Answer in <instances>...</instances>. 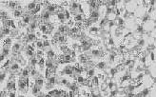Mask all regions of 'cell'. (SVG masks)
Here are the masks:
<instances>
[{
	"mask_svg": "<svg viewBox=\"0 0 156 97\" xmlns=\"http://www.w3.org/2000/svg\"><path fill=\"white\" fill-rule=\"evenodd\" d=\"M142 84L145 86L146 88H151L154 85V79H153V77H151V75L149 73H146L142 77Z\"/></svg>",
	"mask_w": 156,
	"mask_h": 97,
	"instance_id": "obj_1",
	"label": "cell"
},
{
	"mask_svg": "<svg viewBox=\"0 0 156 97\" xmlns=\"http://www.w3.org/2000/svg\"><path fill=\"white\" fill-rule=\"evenodd\" d=\"M138 3L137 1H127L125 4V9H126V12H128V13H132V12H135V10H137L138 8Z\"/></svg>",
	"mask_w": 156,
	"mask_h": 97,
	"instance_id": "obj_2",
	"label": "cell"
},
{
	"mask_svg": "<svg viewBox=\"0 0 156 97\" xmlns=\"http://www.w3.org/2000/svg\"><path fill=\"white\" fill-rule=\"evenodd\" d=\"M147 9L145 5H140V6H138L137 10H136L135 12H134L135 17L142 19V18L147 14Z\"/></svg>",
	"mask_w": 156,
	"mask_h": 97,
	"instance_id": "obj_3",
	"label": "cell"
},
{
	"mask_svg": "<svg viewBox=\"0 0 156 97\" xmlns=\"http://www.w3.org/2000/svg\"><path fill=\"white\" fill-rule=\"evenodd\" d=\"M143 29L145 31H152L153 29H154L155 28H156V24H155V22L153 20H149V21H147V22H145L144 24H143Z\"/></svg>",
	"mask_w": 156,
	"mask_h": 97,
	"instance_id": "obj_4",
	"label": "cell"
},
{
	"mask_svg": "<svg viewBox=\"0 0 156 97\" xmlns=\"http://www.w3.org/2000/svg\"><path fill=\"white\" fill-rule=\"evenodd\" d=\"M63 71H64V73L66 75H69V76H72L73 74H74V72H73V65H68V66H66L63 68L62 69Z\"/></svg>",
	"mask_w": 156,
	"mask_h": 97,
	"instance_id": "obj_5",
	"label": "cell"
},
{
	"mask_svg": "<svg viewBox=\"0 0 156 97\" xmlns=\"http://www.w3.org/2000/svg\"><path fill=\"white\" fill-rule=\"evenodd\" d=\"M6 88L8 91H13L16 90V84L14 80H9L6 84Z\"/></svg>",
	"mask_w": 156,
	"mask_h": 97,
	"instance_id": "obj_6",
	"label": "cell"
},
{
	"mask_svg": "<svg viewBox=\"0 0 156 97\" xmlns=\"http://www.w3.org/2000/svg\"><path fill=\"white\" fill-rule=\"evenodd\" d=\"M22 48H23V46H22L20 42H15L14 44L12 46V52L18 53L19 52L22 50Z\"/></svg>",
	"mask_w": 156,
	"mask_h": 97,
	"instance_id": "obj_7",
	"label": "cell"
},
{
	"mask_svg": "<svg viewBox=\"0 0 156 97\" xmlns=\"http://www.w3.org/2000/svg\"><path fill=\"white\" fill-rule=\"evenodd\" d=\"M34 84L36 85V86H38V87L41 88H42L43 86L46 84V83L44 82L43 77L40 75V73H39V75H38L37 77H35V78H34Z\"/></svg>",
	"mask_w": 156,
	"mask_h": 97,
	"instance_id": "obj_8",
	"label": "cell"
},
{
	"mask_svg": "<svg viewBox=\"0 0 156 97\" xmlns=\"http://www.w3.org/2000/svg\"><path fill=\"white\" fill-rule=\"evenodd\" d=\"M149 73L151 75V77L156 78V64H152L149 67Z\"/></svg>",
	"mask_w": 156,
	"mask_h": 97,
	"instance_id": "obj_9",
	"label": "cell"
},
{
	"mask_svg": "<svg viewBox=\"0 0 156 97\" xmlns=\"http://www.w3.org/2000/svg\"><path fill=\"white\" fill-rule=\"evenodd\" d=\"M92 57H101L102 56V52L99 48H93L92 50H91Z\"/></svg>",
	"mask_w": 156,
	"mask_h": 97,
	"instance_id": "obj_10",
	"label": "cell"
},
{
	"mask_svg": "<svg viewBox=\"0 0 156 97\" xmlns=\"http://www.w3.org/2000/svg\"><path fill=\"white\" fill-rule=\"evenodd\" d=\"M95 73H96V71H95V69L91 68L89 69V71H87V78H89V79H91V78L95 75Z\"/></svg>",
	"mask_w": 156,
	"mask_h": 97,
	"instance_id": "obj_11",
	"label": "cell"
},
{
	"mask_svg": "<svg viewBox=\"0 0 156 97\" xmlns=\"http://www.w3.org/2000/svg\"><path fill=\"white\" fill-rule=\"evenodd\" d=\"M37 66L39 67V69L40 71H42V69H44V67H46V60H45V58H41L38 60V64H37Z\"/></svg>",
	"mask_w": 156,
	"mask_h": 97,
	"instance_id": "obj_12",
	"label": "cell"
},
{
	"mask_svg": "<svg viewBox=\"0 0 156 97\" xmlns=\"http://www.w3.org/2000/svg\"><path fill=\"white\" fill-rule=\"evenodd\" d=\"M38 64V59L36 57H32V58H30V60H29V66H31V67H35L36 65Z\"/></svg>",
	"mask_w": 156,
	"mask_h": 97,
	"instance_id": "obj_13",
	"label": "cell"
},
{
	"mask_svg": "<svg viewBox=\"0 0 156 97\" xmlns=\"http://www.w3.org/2000/svg\"><path fill=\"white\" fill-rule=\"evenodd\" d=\"M23 13H24V10H13V16L15 18H19L21 16H23Z\"/></svg>",
	"mask_w": 156,
	"mask_h": 97,
	"instance_id": "obj_14",
	"label": "cell"
},
{
	"mask_svg": "<svg viewBox=\"0 0 156 97\" xmlns=\"http://www.w3.org/2000/svg\"><path fill=\"white\" fill-rule=\"evenodd\" d=\"M31 88H32V93L34 94V95H37V94L41 91V88H39L38 86H36L35 84H34V87Z\"/></svg>",
	"mask_w": 156,
	"mask_h": 97,
	"instance_id": "obj_15",
	"label": "cell"
},
{
	"mask_svg": "<svg viewBox=\"0 0 156 97\" xmlns=\"http://www.w3.org/2000/svg\"><path fill=\"white\" fill-rule=\"evenodd\" d=\"M30 73H31V71L28 69V68H25V69H22V71H21V76H23V77H25V78H28V76L30 75Z\"/></svg>",
	"mask_w": 156,
	"mask_h": 97,
	"instance_id": "obj_16",
	"label": "cell"
},
{
	"mask_svg": "<svg viewBox=\"0 0 156 97\" xmlns=\"http://www.w3.org/2000/svg\"><path fill=\"white\" fill-rule=\"evenodd\" d=\"M13 44V38L12 37H6L4 39V42H2V45H6V46H12Z\"/></svg>",
	"mask_w": 156,
	"mask_h": 97,
	"instance_id": "obj_17",
	"label": "cell"
},
{
	"mask_svg": "<svg viewBox=\"0 0 156 97\" xmlns=\"http://www.w3.org/2000/svg\"><path fill=\"white\" fill-rule=\"evenodd\" d=\"M149 16V19L150 20L156 21V9H153L152 10H150Z\"/></svg>",
	"mask_w": 156,
	"mask_h": 97,
	"instance_id": "obj_18",
	"label": "cell"
},
{
	"mask_svg": "<svg viewBox=\"0 0 156 97\" xmlns=\"http://www.w3.org/2000/svg\"><path fill=\"white\" fill-rule=\"evenodd\" d=\"M35 45H36V48L38 50H43L44 48V41L41 39H38L36 42H35Z\"/></svg>",
	"mask_w": 156,
	"mask_h": 97,
	"instance_id": "obj_19",
	"label": "cell"
},
{
	"mask_svg": "<svg viewBox=\"0 0 156 97\" xmlns=\"http://www.w3.org/2000/svg\"><path fill=\"white\" fill-rule=\"evenodd\" d=\"M85 80H86V77H84L83 75H79V76H77L76 82H77L79 85H83V83L85 82Z\"/></svg>",
	"mask_w": 156,
	"mask_h": 97,
	"instance_id": "obj_20",
	"label": "cell"
},
{
	"mask_svg": "<svg viewBox=\"0 0 156 97\" xmlns=\"http://www.w3.org/2000/svg\"><path fill=\"white\" fill-rule=\"evenodd\" d=\"M154 87L150 88L149 90V96L150 97H156V85H153Z\"/></svg>",
	"mask_w": 156,
	"mask_h": 97,
	"instance_id": "obj_21",
	"label": "cell"
},
{
	"mask_svg": "<svg viewBox=\"0 0 156 97\" xmlns=\"http://www.w3.org/2000/svg\"><path fill=\"white\" fill-rule=\"evenodd\" d=\"M98 31H99V29H98L97 27H91V28H90V29H89V31H90V33H91V34L97 33Z\"/></svg>",
	"mask_w": 156,
	"mask_h": 97,
	"instance_id": "obj_22",
	"label": "cell"
},
{
	"mask_svg": "<svg viewBox=\"0 0 156 97\" xmlns=\"http://www.w3.org/2000/svg\"><path fill=\"white\" fill-rule=\"evenodd\" d=\"M96 67L100 69H104L106 68V63L105 62H103V61H101V62H99V63H97Z\"/></svg>",
	"mask_w": 156,
	"mask_h": 97,
	"instance_id": "obj_23",
	"label": "cell"
},
{
	"mask_svg": "<svg viewBox=\"0 0 156 97\" xmlns=\"http://www.w3.org/2000/svg\"><path fill=\"white\" fill-rule=\"evenodd\" d=\"M6 79V72H1V74H0V81H1V84L4 82V80Z\"/></svg>",
	"mask_w": 156,
	"mask_h": 97,
	"instance_id": "obj_24",
	"label": "cell"
},
{
	"mask_svg": "<svg viewBox=\"0 0 156 97\" xmlns=\"http://www.w3.org/2000/svg\"><path fill=\"white\" fill-rule=\"evenodd\" d=\"M150 36H151L152 38H156V28L153 29L152 31H150Z\"/></svg>",
	"mask_w": 156,
	"mask_h": 97,
	"instance_id": "obj_25",
	"label": "cell"
},
{
	"mask_svg": "<svg viewBox=\"0 0 156 97\" xmlns=\"http://www.w3.org/2000/svg\"><path fill=\"white\" fill-rule=\"evenodd\" d=\"M8 97H16L15 91H9V94H8Z\"/></svg>",
	"mask_w": 156,
	"mask_h": 97,
	"instance_id": "obj_26",
	"label": "cell"
},
{
	"mask_svg": "<svg viewBox=\"0 0 156 97\" xmlns=\"http://www.w3.org/2000/svg\"><path fill=\"white\" fill-rule=\"evenodd\" d=\"M45 96H46V94L44 92H42V91H40V92L36 95V97H45Z\"/></svg>",
	"mask_w": 156,
	"mask_h": 97,
	"instance_id": "obj_27",
	"label": "cell"
},
{
	"mask_svg": "<svg viewBox=\"0 0 156 97\" xmlns=\"http://www.w3.org/2000/svg\"><path fill=\"white\" fill-rule=\"evenodd\" d=\"M5 58H6V55L3 54V53H1V56H0V61L3 62L5 60Z\"/></svg>",
	"mask_w": 156,
	"mask_h": 97,
	"instance_id": "obj_28",
	"label": "cell"
},
{
	"mask_svg": "<svg viewBox=\"0 0 156 97\" xmlns=\"http://www.w3.org/2000/svg\"><path fill=\"white\" fill-rule=\"evenodd\" d=\"M17 97H25V95H23V94H19Z\"/></svg>",
	"mask_w": 156,
	"mask_h": 97,
	"instance_id": "obj_29",
	"label": "cell"
},
{
	"mask_svg": "<svg viewBox=\"0 0 156 97\" xmlns=\"http://www.w3.org/2000/svg\"><path fill=\"white\" fill-rule=\"evenodd\" d=\"M153 45H154V46H155V47H156V39L154 40V44H153Z\"/></svg>",
	"mask_w": 156,
	"mask_h": 97,
	"instance_id": "obj_30",
	"label": "cell"
},
{
	"mask_svg": "<svg viewBox=\"0 0 156 97\" xmlns=\"http://www.w3.org/2000/svg\"><path fill=\"white\" fill-rule=\"evenodd\" d=\"M96 97H101V96H100V95H98V96H96Z\"/></svg>",
	"mask_w": 156,
	"mask_h": 97,
	"instance_id": "obj_31",
	"label": "cell"
}]
</instances>
